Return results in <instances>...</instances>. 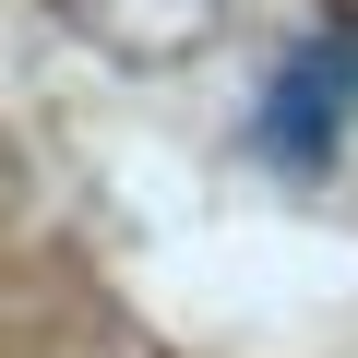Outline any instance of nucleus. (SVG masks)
I'll list each match as a JSON object with an SVG mask.
<instances>
[{"instance_id": "f257e3e1", "label": "nucleus", "mask_w": 358, "mask_h": 358, "mask_svg": "<svg viewBox=\"0 0 358 358\" xmlns=\"http://www.w3.org/2000/svg\"><path fill=\"white\" fill-rule=\"evenodd\" d=\"M346 108H358V24H322L275 72V96H263V155L275 167H322L334 131H346Z\"/></svg>"}]
</instances>
